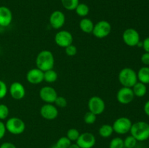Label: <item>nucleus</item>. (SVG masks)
<instances>
[{"label": "nucleus", "instance_id": "nucleus-1", "mask_svg": "<svg viewBox=\"0 0 149 148\" xmlns=\"http://www.w3.org/2000/svg\"><path fill=\"white\" fill-rule=\"evenodd\" d=\"M36 68L43 72L53 69L55 66V57L51 51L42 50L37 55L36 58Z\"/></svg>", "mask_w": 149, "mask_h": 148}, {"label": "nucleus", "instance_id": "nucleus-2", "mask_svg": "<svg viewBox=\"0 0 149 148\" xmlns=\"http://www.w3.org/2000/svg\"><path fill=\"white\" fill-rule=\"evenodd\" d=\"M130 135L138 142H144L149 139V123L145 121H138L132 123Z\"/></svg>", "mask_w": 149, "mask_h": 148}, {"label": "nucleus", "instance_id": "nucleus-3", "mask_svg": "<svg viewBox=\"0 0 149 148\" xmlns=\"http://www.w3.org/2000/svg\"><path fill=\"white\" fill-rule=\"evenodd\" d=\"M118 79L122 86L132 88L138 82L137 73L131 68H124L119 71Z\"/></svg>", "mask_w": 149, "mask_h": 148}, {"label": "nucleus", "instance_id": "nucleus-4", "mask_svg": "<svg viewBox=\"0 0 149 148\" xmlns=\"http://www.w3.org/2000/svg\"><path fill=\"white\" fill-rule=\"evenodd\" d=\"M5 126L7 131L13 135H20L26 130L25 122L17 117H12L7 119Z\"/></svg>", "mask_w": 149, "mask_h": 148}, {"label": "nucleus", "instance_id": "nucleus-5", "mask_svg": "<svg viewBox=\"0 0 149 148\" xmlns=\"http://www.w3.org/2000/svg\"><path fill=\"white\" fill-rule=\"evenodd\" d=\"M132 123L130 118L127 117H120L114 120L112 124L113 131L117 134L124 135L130 131Z\"/></svg>", "mask_w": 149, "mask_h": 148}, {"label": "nucleus", "instance_id": "nucleus-6", "mask_svg": "<svg viewBox=\"0 0 149 148\" xmlns=\"http://www.w3.org/2000/svg\"><path fill=\"white\" fill-rule=\"evenodd\" d=\"M111 31V25L107 20H100L94 25L93 34L97 39H103L109 36Z\"/></svg>", "mask_w": 149, "mask_h": 148}, {"label": "nucleus", "instance_id": "nucleus-7", "mask_svg": "<svg viewBox=\"0 0 149 148\" xmlns=\"http://www.w3.org/2000/svg\"><path fill=\"white\" fill-rule=\"evenodd\" d=\"M122 39L127 46L134 47L136 46L138 42L141 41L140 34L137 30L132 28H129L125 30L122 33Z\"/></svg>", "mask_w": 149, "mask_h": 148}, {"label": "nucleus", "instance_id": "nucleus-8", "mask_svg": "<svg viewBox=\"0 0 149 148\" xmlns=\"http://www.w3.org/2000/svg\"><path fill=\"white\" fill-rule=\"evenodd\" d=\"M89 111L92 112L96 115L102 114L106 109V103L104 100L99 96H93L88 101Z\"/></svg>", "mask_w": 149, "mask_h": 148}, {"label": "nucleus", "instance_id": "nucleus-9", "mask_svg": "<svg viewBox=\"0 0 149 148\" xmlns=\"http://www.w3.org/2000/svg\"><path fill=\"white\" fill-rule=\"evenodd\" d=\"M54 40L58 46L65 49L69 45L73 44L74 37H73L72 33L68 30H61L55 34Z\"/></svg>", "mask_w": 149, "mask_h": 148}, {"label": "nucleus", "instance_id": "nucleus-10", "mask_svg": "<svg viewBox=\"0 0 149 148\" xmlns=\"http://www.w3.org/2000/svg\"><path fill=\"white\" fill-rule=\"evenodd\" d=\"M96 138L90 132H84L80 133L76 144L80 148H93L95 145Z\"/></svg>", "mask_w": 149, "mask_h": 148}, {"label": "nucleus", "instance_id": "nucleus-11", "mask_svg": "<svg viewBox=\"0 0 149 148\" xmlns=\"http://www.w3.org/2000/svg\"><path fill=\"white\" fill-rule=\"evenodd\" d=\"M39 97L41 100L45 103H51L53 104L55 100L58 97V93L57 91L52 86H45L41 88L39 90Z\"/></svg>", "mask_w": 149, "mask_h": 148}, {"label": "nucleus", "instance_id": "nucleus-12", "mask_svg": "<svg viewBox=\"0 0 149 148\" xmlns=\"http://www.w3.org/2000/svg\"><path fill=\"white\" fill-rule=\"evenodd\" d=\"M58 109L55 104L45 103L40 108V115L43 118L47 120H52L58 116Z\"/></svg>", "mask_w": 149, "mask_h": 148}, {"label": "nucleus", "instance_id": "nucleus-13", "mask_svg": "<svg viewBox=\"0 0 149 148\" xmlns=\"http://www.w3.org/2000/svg\"><path fill=\"white\" fill-rule=\"evenodd\" d=\"M135 98V95L132 88L122 86L119 89L116 94V100L120 104H128L132 102Z\"/></svg>", "mask_w": 149, "mask_h": 148}, {"label": "nucleus", "instance_id": "nucleus-14", "mask_svg": "<svg viewBox=\"0 0 149 148\" xmlns=\"http://www.w3.org/2000/svg\"><path fill=\"white\" fill-rule=\"evenodd\" d=\"M49 22L51 27L55 30H59L65 25V14L61 10H55L52 12L49 17Z\"/></svg>", "mask_w": 149, "mask_h": 148}, {"label": "nucleus", "instance_id": "nucleus-15", "mask_svg": "<svg viewBox=\"0 0 149 148\" xmlns=\"http://www.w3.org/2000/svg\"><path fill=\"white\" fill-rule=\"evenodd\" d=\"M8 91L12 98L15 100H20L26 96V89L23 84L18 81H15L10 85Z\"/></svg>", "mask_w": 149, "mask_h": 148}, {"label": "nucleus", "instance_id": "nucleus-16", "mask_svg": "<svg viewBox=\"0 0 149 148\" xmlns=\"http://www.w3.org/2000/svg\"><path fill=\"white\" fill-rule=\"evenodd\" d=\"M26 78L29 84H39L44 81V72L37 68H31L27 72Z\"/></svg>", "mask_w": 149, "mask_h": 148}, {"label": "nucleus", "instance_id": "nucleus-17", "mask_svg": "<svg viewBox=\"0 0 149 148\" xmlns=\"http://www.w3.org/2000/svg\"><path fill=\"white\" fill-rule=\"evenodd\" d=\"M13 12L10 8L5 6H0V26L7 27L13 21Z\"/></svg>", "mask_w": 149, "mask_h": 148}, {"label": "nucleus", "instance_id": "nucleus-18", "mask_svg": "<svg viewBox=\"0 0 149 148\" xmlns=\"http://www.w3.org/2000/svg\"><path fill=\"white\" fill-rule=\"evenodd\" d=\"M93 20L87 17H83L79 22V28L82 32L85 33H92L94 28Z\"/></svg>", "mask_w": 149, "mask_h": 148}, {"label": "nucleus", "instance_id": "nucleus-19", "mask_svg": "<svg viewBox=\"0 0 149 148\" xmlns=\"http://www.w3.org/2000/svg\"><path fill=\"white\" fill-rule=\"evenodd\" d=\"M138 81L144 84H149V67L143 66L137 73Z\"/></svg>", "mask_w": 149, "mask_h": 148}, {"label": "nucleus", "instance_id": "nucleus-20", "mask_svg": "<svg viewBox=\"0 0 149 148\" xmlns=\"http://www.w3.org/2000/svg\"><path fill=\"white\" fill-rule=\"evenodd\" d=\"M132 91L134 93L135 97H143L147 93V86L146 84L138 81L132 87Z\"/></svg>", "mask_w": 149, "mask_h": 148}, {"label": "nucleus", "instance_id": "nucleus-21", "mask_svg": "<svg viewBox=\"0 0 149 148\" xmlns=\"http://www.w3.org/2000/svg\"><path fill=\"white\" fill-rule=\"evenodd\" d=\"M58 73L54 69H50L44 72V81L48 84L55 83L58 80Z\"/></svg>", "mask_w": 149, "mask_h": 148}, {"label": "nucleus", "instance_id": "nucleus-22", "mask_svg": "<svg viewBox=\"0 0 149 148\" xmlns=\"http://www.w3.org/2000/svg\"><path fill=\"white\" fill-rule=\"evenodd\" d=\"M113 132L114 131H113L112 125L110 124L102 125L98 130L99 135H100L101 137L105 138V139L110 137V136L113 134Z\"/></svg>", "mask_w": 149, "mask_h": 148}, {"label": "nucleus", "instance_id": "nucleus-23", "mask_svg": "<svg viewBox=\"0 0 149 148\" xmlns=\"http://www.w3.org/2000/svg\"><path fill=\"white\" fill-rule=\"evenodd\" d=\"M75 12L78 16L81 17H86L90 12V7L84 3H79L76 7Z\"/></svg>", "mask_w": 149, "mask_h": 148}, {"label": "nucleus", "instance_id": "nucleus-24", "mask_svg": "<svg viewBox=\"0 0 149 148\" xmlns=\"http://www.w3.org/2000/svg\"><path fill=\"white\" fill-rule=\"evenodd\" d=\"M63 7L67 10H75L76 7L79 4V0H61Z\"/></svg>", "mask_w": 149, "mask_h": 148}, {"label": "nucleus", "instance_id": "nucleus-25", "mask_svg": "<svg viewBox=\"0 0 149 148\" xmlns=\"http://www.w3.org/2000/svg\"><path fill=\"white\" fill-rule=\"evenodd\" d=\"M137 143H138V141L132 135L127 136L124 139V147H125V148H135L136 147Z\"/></svg>", "mask_w": 149, "mask_h": 148}, {"label": "nucleus", "instance_id": "nucleus-26", "mask_svg": "<svg viewBox=\"0 0 149 148\" xmlns=\"http://www.w3.org/2000/svg\"><path fill=\"white\" fill-rule=\"evenodd\" d=\"M71 141L65 136H61V138L58 139V140L57 141V142L55 143V145L60 148H68L70 145H71Z\"/></svg>", "mask_w": 149, "mask_h": 148}, {"label": "nucleus", "instance_id": "nucleus-27", "mask_svg": "<svg viewBox=\"0 0 149 148\" xmlns=\"http://www.w3.org/2000/svg\"><path fill=\"white\" fill-rule=\"evenodd\" d=\"M80 135V132L79 131L78 129L75 128H71L67 131L66 136L71 141V142H77L79 136Z\"/></svg>", "mask_w": 149, "mask_h": 148}, {"label": "nucleus", "instance_id": "nucleus-28", "mask_svg": "<svg viewBox=\"0 0 149 148\" xmlns=\"http://www.w3.org/2000/svg\"><path fill=\"white\" fill-rule=\"evenodd\" d=\"M109 148H125L124 139L119 136L113 138L109 143Z\"/></svg>", "mask_w": 149, "mask_h": 148}, {"label": "nucleus", "instance_id": "nucleus-29", "mask_svg": "<svg viewBox=\"0 0 149 148\" xmlns=\"http://www.w3.org/2000/svg\"><path fill=\"white\" fill-rule=\"evenodd\" d=\"M97 116L95 114H94L92 112L88 111L84 114V123H87V124L91 125L93 124L96 122L97 120Z\"/></svg>", "mask_w": 149, "mask_h": 148}, {"label": "nucleus", "instance_id": "nucleus-30", "mask_svg": "<svg viewBox=\"0 0 149 148\" xmlns=\"http://www.w3.org/2000/svg\"><path fill=\"white\" fill-rule=\"evenodd\" d=\"M10 115V109L4 104H0V120H4L8 118Z\"/></svg>", "mask_w": 149, "mask_h": 148}, {"label": "nucleus", "instance_id": "nucleus-31", "mask_svg": "<svg viewBox=\"0 0 149 148\" xmlns=\"http://www.w3.org/2000/svg\"><path fill=\"white\" fill-rule=\"evenodd\" d=\"M55 105L57 107H61V108H64L68 104V102H67L66 98L62 96H58V97L55 100V102H54Z\"/></svg>", "mask_w": 149, "mask_h": 148}, {"label": "nucleus", "instance_id": "nucleus-32", "mask_svg": "<svg viewBox=\"0 0 149 148\" xmlns=\"http://www.w3.org/2000/svg\"><path fill=\"white\" fill-rule=\"evenodd\" d=\"M8 92V88L4 81L0 79V100H2L7 96Z\"/></svg>", "mask_w": 149, "mask_h": 148}, {"label": "nucleus", "instance_id": "nucleus-33", "mask_svg": "<svg viewBox=\"0 0 149 148\" xmlns=\"http://www.w3.org/2000/svg\"><path fill=\"white\" fill-rule=\"evenodd\" d=\"M65 52L67 56L74 57L77 53V48L75 45L71 44L65 48Z\"/></svg>", "mask_w": 149, "mask_h": 148}, {"label": "nucleus", "instance_id": "nucleus-34", "mask_svg": "<svg viewBox=\"0 0 149 148\" xmlns=\"http://www.w3.org/2000/svg\"><path fill=\"white\" fill-rule=\"evenodd\" d=\"M6 132H7V129H6L5 123L2 120H0V140L4 138L6 134Z\"/></svg>", "mask_w": 149, "mask_h": 148}, {"label": "nucleus", "instance_id": "nucleus-35", "mask_svg": "<svg viewBox=\"0 0 149 148\" xmlns=\"http://www.w3.org/2000/svg\"><path fill=\"white\" fill-rule=\"evenodd\" d=\"M141 60L146 66L149 65V52H144L141 57Z\"/></svg>", "mask_w": 149, "mask_h": 148}, {"label": "nucleus", "instance_id": "nucleus-36", "mask_svg": "<svg viewBox=\"0 0 149 148\" xmlns=\"http://www.w3.org/2000/svg\"><path fill=\"white\" fill-rule=\"evenodd\" d=\"M143 49L145 52H149V37H146L143 41Z\"/></svg>", "mask_w": 149, "mask_h": 148}, {"label": "nucleus", "instance_id": "nucleus-37", "mask_svg": "<svg viewBox=\"0 0 149 148\" xmlns=\"http://www.w3.org/2000/svg\"><path fill=\"white\" fill-rule=\"evenodd\" d=\"M0 148H17V147L12 142H5L0 145Z\"/></svg>", "mask_w": 149, "mask_h": 148}, {"label": "nucleus", "instance_id": "nucleus-38", "mask_svg": "<svg viewBox=\"0 0 149 148\" xmlns=\"http://www.w3.org/2000/svg\"><path fill=\"white\" fill-rule=\"evenodd\" d=\"M143 110L144 113H146V115L149 116V100L146 102L145 104H144L143 106Z\"/></svg>", "mask_w": 149, "mask_h": 148}, {"label": "nucleus", "instance_id": "nucleus-39", "mask_svg": "<svg viewBox=\"0 0 149 148\" xmlns=\"http://www.w3.org/2000/svg\"><path fill=\"white\" fill-rule=\"evenodd\" d=\"M68 148H80V147L77 145V144H71Z\"/></svg>", "mask_w": 149, "mask_h": 148}, {"label": "nucleus", "instance_id": "nucleus-40", "mask_svg": "<svg viewBox=\"0 0 149 148\" xmlns=\"http://www.w3.org/2000/svg\"><path fill=\"white\" fill-rule=\"evenodd\" d=\"M136 46H138V47H143V41H140Z\"/></svg>", "mask_w": 149, "mask_h": 148}, {"label": "nucleus", "instance_id": "nucleus-41", "mask_svg": "<svg viewBox=\"0 0 149 148\" xmlns=\"http://www.w3.org/2000/svg\"><path fill=\"white\" fill-rule=\"evenodd\" d=\"M50 148H60V147H58L57 146V145H55H55H52V146Z\"/></svg>", "mask_w": 149, "mask_h": 148}]
</instances>
